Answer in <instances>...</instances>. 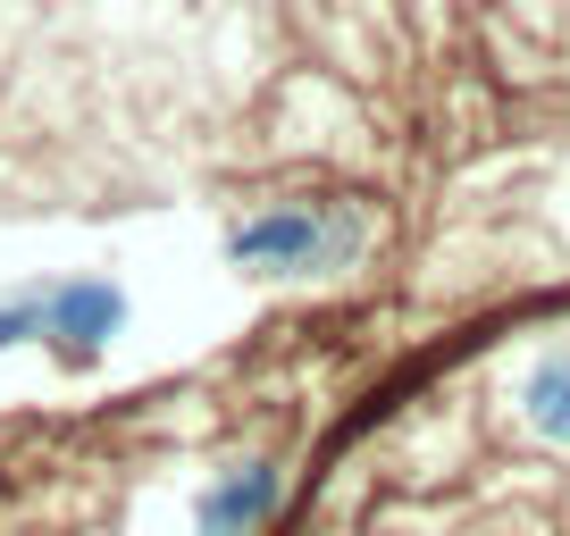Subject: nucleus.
Wrapping results in <instances>:
<instances>
[{
  "label": "nucleus",
  "instance_id": "obj_1",
  "mask_svg": "<svg viewBox=\"0 0 570 536\" xmlns=\"http://www.w3.org/2000/svg\"><path fill=\"white\" fill-rule=\"evenodd\" d=\"M361 251V218L336 201H277V210L244 218L227 235L235 268H261V277H327Z\"/></svg>",
  "mask_w": 570,
  "mask_h": 536
},
{
  "label": "nucleus",
  "instance_id": "obj_2",
  "mask_svg": "<svg viewBox=\"0 0 570 536\" xmlns=\"http://www.w3.org/2000/svg\"><path fill=\"white\" fill-rule=\"evenodd\" d=\"M118 327H126V294L109 277H59V286H42V336L68 360H92Z\"/></svg>",
  "mask_w": 570,
  "mask_h": 536
},
{
  "label": "nucleus",
  "instance_id": "obj_3",
  "mask_svg": "<svg viewBox=\"0 0 570 536\" xmlns=\"http://www.w3.org/2000/svg\"><path fill=\"white\" fill-rule=\"evenodd\" d=\"M277 486H285L277 461H235V469H218L210 495H202V512H194V528H202V536H252L268 512H277Z\"/></svg>",
  "mask_w": 570,
  "mask_h": 536
},
{
  "label": "nucleus",
  "instance_id": "obj_4",
  "mask_svg": "<svg viewBox=\"0 0 570 536\" xmlns=\"http://www.w3.org/2000/svg\"><path fill=\"white\" fill-rule=\"evenodd\" d=\"M520 403H529V428L546 436V445H570V344H553V353L529 369Z\"/></svg>",
  "mask_w": 570,
  "mask_h": 536
}]
</instances>
